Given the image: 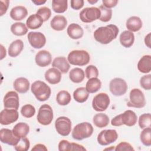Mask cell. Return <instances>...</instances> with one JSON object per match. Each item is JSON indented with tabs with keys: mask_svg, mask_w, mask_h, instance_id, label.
<instances>
[{
	"mask_svg": "<svg viewBox=\"0 0 151 151\" xmlns=\"http://www.w3.org/2000/svg\"><path fill=\"white\" fill-rule=\"evenodd\" d=\"M53 117V111L51 107L48 104H45L40 107L37 119L40 124L47 126L51 123Z\"/></svg>",
	"mask_w": 151,
	"mask_h": 151,
	"instance_id": "5b68a950",
	"label": "cell"
},
{
	"mask_svg": "<svg viewBox=\"0 0 151 151\" xmlns=\"http://www.w3.org/2000/svg\"><path fill=\"white\" fill-rule=\"evenodd\" d=\"M45 80L51 84H57L61 80V72L55 68H51L45 73Z\"/></svg>",
	"mask_w": 151,
	"mask_h": 151,
	"instance_id": "e0dca14e",
	"label": "cell"
},
{
	"mask_svg": "<svg viewBox=\"0 0 151 151\" xmlns=\"http://www.w3.org/2000/svg\"><path fill=\"white\" fill-rule=\"evenodd\" d=\"M58 150L60 151L73 150V143H70L67 140H61L58 143Z\"/></svg>",
	"mask_w": 151,
	"mask_h": 151,
	"instance_id": "f6af8a7d",
	"label": "cell"
},
{
	"mask_svg": "<svg viewBox=\"0 0 151 151\" xmlns=\"http://www.w3.org/2000/svg\"><path fill=\"white\" fill-rule=\"evenodd\" d=\"M111 124L113 126H120L123 125L121 120L120 114L117 115L114 118H113L111 121Z\"/></svg>",
	"mask_w": 151,
	"mask_h": 151,
	"instance_id": "f907efd6",
	"label": "cell"
},
{
	"mask_svg": "<svg viewBox=\"0 0 151 151\" xmlns=\"http://www.w3.org/2000/svg\"><path fill=\"white\" fill-rule=\"evenodd\" d=\"M119 33L118 27L114 24L100 27L94 32V38L102 44H107L114 40Z\"/></svg>",
	"mask_w": 151,
	"mask_h": 151,
	"instance_id": "6da1fadb",
	"label": "cell"
},
{
	"mask_svg": "<svg viewBox=\"0 0 151 151\" xmlns=\"http://www.w3.org/2000/svg\"><path fill=\"white\" fill-rule=\"evenodd\" d=\"M85 77L84 71L78 67L71 70L69 73V78L71 81L75 83H79L83 81Z\"/></svg>",
	"mask_w": 151,
	"mask_h": 151,
	"instance_id": "f546056e",
	"label": "cell"
},
{
	"mask_svg": "<svg viewBox=\"0 0 151 151\" xmlns=\"http://www.w3.org/2000/svg\"><path fill=\"white\" fill-rule=\"evenodd\" d=\"M43 22L44 21L42 18L35 14H32L28 17L26 21V25L28 28L31 29H35L41 27Z\"/></svg>",
	"mask_w": 151,
	"mask_h": 151,
	"instance_id": "f1b7e54d",
	"label": "cell"
},
{
	"mask_svg": "<svg viewBox=\"0 0 151 151\" xmlns=\"http://www.w3.org/2000/svg\"><path fill=\"white\" fill-rule=\"evenodd\" d=\"M71 99L70 94L65 90H61L59 91L56 97L57 102L59 105L66 106L70 102Z\"/></svg>",
	"mask_w": 151,
	"mask_h": 151,
	"instance_id": "d590c367",
	"label": "cell"
},
{
	"mask_svg": "<svg viewBox=\"0 0 151 151\" xmlns=\"http://www.w3.org/2000/svg\"><path fill=\"white\" fill-rule=\"evenodd\" d=\"M150 36H151V34L150 32L149 33L145 38V42L146 45L149 48H150Z\"/></svg>",
	"mask_w": 151,
	"mask_h": 151,
	"instance_id": "f5cc1de1",
	"label": "cell"
},
{
	"mask_svg": "<svg viewBox=\"0 0 151 151\" xmlns=\"http://www.w3.org/2000/svg\"><path fill=\"white\" fill-rule=\"evenodd\" d=\"M9 1L8 0L5 1H0V9H1V16H2L4 14H5L8 9V6H9Z\"/></svg>",
	"mask_w": 151,
	"mask_h": 151,
	"instance_id": "c3c4849f",
	"label": "cell"
},
{
	"mask_svg": "<svg viewBox=\"0 0 151 151\" xmlns=\"http://www.w3.org/2000/svg\"><path fill=\"white\" fill-rule=\"evenodd\" d=\"M99 8L101 12L99 19L104 22L109 21L112 17L111 9L104 7L103 5H101Z\"/></svg>",
	"mask_w": 151,
	"mask_h": 151,
	"instance_id": "74e56055",
	"label": "cell"
},
{
	"mask_svg": "<svg viewBox=\"0 0 151 151\" xmlns=\"http://www.w3.org/2000/svg\"><path fill=\"white\" fill-rule=\"evenodd\" d=\"M101 15L100 11L97 7H87L82 9L79 17L82 22L90 23L100 18Z\"/></svg>",
	"mask_w": 151,
	"mask_h": 151,
	"instance_id": "ba28073f",
	"label": "cell"
},
{
	"mask_svg": "<svg viewBox=\"0 0 151 151\" xmlns=\"http://www.w3.org/2000/svg\"><path fill=\"white\" fill-rule=\"evenodd\" d=\"M67 25V21L65 17L57 15L54 17L50 22L51 27L55 31H62L64 29Z\"/></svg>",
	"mask_w": 151,
	"mask_h": 151,
	"instance_id": "d6986e66",
	"label": "cell"
},
{
	"mask_svg": "<svg viewBox=\"0 0 151 151\" xmlns=\"http://www.w3.org/2000/svg\"><path fill=\"white\" fill-rule=\"evenodd\" d=\"M48 149L46 147V146L43 145V144H41V143H38L35 145L32 149L31 150L32 151H47Z\"/></svg>",
	"mask_w": 151,
	"mask_h": 151,
	"instance_id": "816d5d0a",
	"label": "cell"
},
{
	"mask_svg": "<svg viewBox=\"0 0 151 151\" xmlns=\"http://www.w3.org/2000/svg\"><path fill=\"white\" fill-rule=\"evenodd\" d=\"M29 81L24 77H19L14 82V88L19 93H25L29 88Z\"/></svg>",
	"mask_w": 151,
	"mask_h": 151,
	"instance_id": "7402d4cb",
	"label": "cell"
},
{
	"mask_svg": "<svg viewBox=\"0 0 151 151\" xmlns=\"http://www.w3.org/2000/svg\"><path fill=\"white\" fill-rule=\"evenodd\" d=\"M29 146L30 143L28 139L24 137L21 138L18 143L14 147L17 151H27L29 149Z\"/></svg>",
	"mask_w": 151,
	"mask_h": 151,
	"instance_id": "60d3db41",
	"label": "cell"
},
{
	"mask_svg": "<svg viewBox=\"0 0 151 151\" xmlns=\"http://www.w3.org/2000/svg\"><path fill=\"white\" fill-rule=\"evenodd\" d=\"M101 87V81L97 77L88 79L86 84V89L89 93L97 92Z\"/></svg>",
	"mask_w": 151,
	"mask_h": 151,
	"instance_id": "4dcf8cb0",
	"label": "cell"
},
{
	"mask_svg": "<svg viewBox=\"0 0 151 151\" xmlns=\"http://www.w3.org/2000/svg\"><path fill=\"white\" fill-rule=\"evenodd\" d=\"M32 2L35 4L36 5H40L45 4L46 2V1H42V0H36V1H32Z\"/></svg>",
	"mask_w": 151,
	"mask_h": 151,
	"instance_id": "db71d44e",
	"label": "cell"
},
{
	"mask_svg": "<svg viewBox=\"0 0 151 151\" xmlns=\"http://www.w3.org/2000/svg\"><path fill=\"white\" fill-rule=\"evenodd\" d=\"M28 15L27 8L23 6H16L12 8L10 12L11 18L15 21H21Z\"/></svg>",
	"mask_w": 151,
	"mask_h": 151,
	"instance_id": "603a6c76",
	"label": "cell"
},
{
	"mask_svg": "<svg viewBox=\"0 0 151 151\" xmlns=\"http://www.w3.org/2000/svg\"><path fill=\"white\" fill-rule=\"evenodd\" d=\"M68 7L67 0H52V8L53 11L58 14L64 12Z\"/></svg>",
	"mask_w": 151,
	"mask_h": 151,
	"instance_id": "e575fe53",
	"label": "cell"
},
{
	"mask_svg": "<svg viewBox=\"0 0 151 151\" xmlns=\"http://www.w3.org/2000/svg\"><path fill=\"white\" fill-rule=\"evenodd\" d=\"M27 37L30 45L34 48H41L45 44L46 38L40 32H29Z\"/></svg>",
	"mask_w": 151,
	"mask_h": 151,
	"instance_id": "4fadbf2b",
	"label": "cell"
},
{
	"mask_svg": "<svg viewBox=\"0 0 151 151\" xmlns=\"http://www.w3.org/2000/svg\"><path fill=\"white\" fill-rule=\"evenodd\" d=\"M55 127L58 134L63 136H67L71 130V122L67 117L60 116L55 120Z\"/></svg>",
	"mask_w": 151,
	"mask_h": 151,
	"instance_id": "9c48e42d",
	"label": "cell"
},
{
	"mask_svg": "<svg viewBox=\"0 0 151 151\" xmlns=\"http://www.w3.org/2000/svg\"><path fill=\"white\" fill-rule=\"evenodd\" d=\"M29 131V126L24 122H19L13 127L12 132L14 135L19 138L26 137Z\"/></svg>",
	"mask_w": 151,
	"mask_h": 151,
	"instance_id": "83f0119b",
	"label": "cell"
},
{
	"mask_svg": "<svg viewBox=\"0 0 151 151\" xmlns=\"http://www.w3.org/2000/svg\"><path fill=\"white\" fill-rule=\"evenodd\" d=\"M11 31L15 35L22 36L27 33L28 28L25 24L21 22H17L11 26Z\"/></svg>",
	"mask_w": 151,
	"mask_h": 151,
	"instance_id": "836d02e7",
	"label": "cell"
},
{
	"mask_svg": "<svg viewBox=\"0 0 151 151\" xmlns=\"http://www.w3.org/2000/svg\"><path fill=\"white\" fill-rule=\"evenodd\" d=\"M35 61L37 65L38 66L45 67L51 64L52 56L49 51L47 50H41L37 53Z\"/></svg>",
	"mask_w": 151,
	"mask_h": 151,
	"instance_id": "2e32d148",
	"label": "cell"
},
{
	"mask_svg": "<svg viewBox=\"0 0 151 151\" xmlns=\"http://www.w3.org/2000/svg\"><path fill=\"white\" fill-rule=\"evenodd\" d=\"M93 132V127L90 123L82 122L74 127L71 134L74 139L82 140L90 137Z\"/></svg>",
	"mask_w": 151,
	"mask_h": 151,
	"instance_id": "277c9868",
	"label": "cell"
},
{
	"mask_svg": "<svg viewBox=\"0 0 151 151\" xmlns=\"http://www.w3.org/2000/svg\"><path fill=\"white\" fill-rule=\"evenodd\" d=\"M103 5L109 9L111 8H113L116 6L117 4L118 3L117 0H103Z\"/></svg>",
	"mask_w": 151,
	"mask_h": 151,
	"instance_id": "681fc988",
	"label": "cell"
},
{
	"mask_svg": "<svg viewBox=\"0 0 151 151\" xmlns=\"http://www.w3.org/2000/svg\"><path fill=\"white\" fill-rule=\"evenodd\" d=\"M151 114L150 113H144L139 118V126L141 129L150 127Z\"/></svg>",
	"mask_w": 151,
	"mask_h": 151,
	"instance_id": "f35d334b",
	"label": "cell"
},
{
	"mask_svg": "<svg viewBox=\"0 0 151 151\" xmlns=\"http://www.w3.org/2000/svg\"><path fill=\"white\" fill-rule=\"evenodd\" d=\"M141 142L146 146L151 145V128H145L141 132L140 135Z\"/></svg>",
	"mask_w": 151,
	"mask_h": 151,
	"instance_id": "8d00e7d4",
	"label": "cell"
},
{
	"mask_svg": "<svg viewBox=\"0 0 151 151\" xmlns=\"http://www.w3.org/2000/svg\"><path fill=\"white\" fill-rule=\"evenodd\" d=\"M21 113L24 117L31 118L35 114V109L32 105L27 104L22 107L21 109Z\"/></svg>",
	"mask_w": 151,
	"mask_h": 151,
	"instance_id": "ab89813d",
	"label": "cell"
},
{
	"mask_svg": "<svg viewBox=\"0 0 151 151\" xmlns=\"http://www.w3.org/2000/svg\"><path fill=\"white\" fill-rule=\"evenodd\" d=\"M67 32L68 36L73 40L81 38L84 34V31L82 27L75 23H72L68 25L67 29Z\"/></svg>",
	"mask_w": 151,
	"mask_h": 151,
	"instance_id": "ffe728a7",
	"label": "cell"
},
{
	"mask_svg": "<svg viewBox=\"0 0 151 151\" xmlns=\"http://www.w3.org/2000/svg\"><path fill=\"white\" fill-rule=\"evenodd\" d=\"M31 90L36 99L40 101L48 100L51 93L50 87L45 83L40 80L35 81L31 84Z\"/></svg>",
	"mask_w": 151,
	"mask_h": 151,
	"instance_id": "7a4b0ae2",
	"label": "cell"
},
{
	"mask_svg": "<svg viewBox=\"0 0 151 151\" xmlns=\"http://www.w3.org/2000/svg\"><path fill=\"white\" fill-rule=\"evenodd\" d=\"M126 27L131 32H137L142 27L141 19L136 16L130 17L126 21Z\"/></svg>",
	"mask_w": 151,
	"mask_h": 151,
	"instance_id": "4316f807",
	"label": "cell"
},
{
	"mask_svg": "<svg viewBox=\"0 0 151 151\" xmlns=\"http://www.w3.org/2000/svg\"><path fill=\"white\" fill-rule=\"evenodd\" d=\"M18 117L17 110L5 108L0 113V123L2 125H8L16 122Z\"/></svg>",
	"mask_w": 151,
	"mask_h": 151,
	"instance_id": "7c38bea8",
	"label": "cell"
},
{
	"mask_svg": "<svg viewBox=\"0 0 151 151\" xmlns=\"http://www.w3.org/2000/svg\"><path fill=\"white\" fill-rule=\"evenodd\" d=\"M114 150L116 151H120V150H134L133 147L132 145L126 142H122L119 143L115 147Z\"/></svg>",
	"mask_w": 151,
	"mask_h": 151,
	"instance_id": "bcb514c9",
	"label": "cell"
},
{
	"mask_svg": "<svg viewBox=\"0 0 151 151\" xmlns=\"http://www.w3.org/2000/svg\"><path fill=\"white\" fill-rule=\"evenodd\" d=\"M93 121L96 126L99 128H103L109 124V118L106 114L97 113L93 117Z\"/></svg>",
	"mask_w": 151,
	"mask_h": 151,
	"instance_id": "1f68e13d",
	"label": "cell"
},
{
	"mask_svg": "<svg viewBox=\"0 0 151 151\" xmlns=\"http://www.w3.org/2000/svg\"><path fill=\"white\" fill-rule=\"evenodd\" d=\"M89 96V93L86 90L85 87L77 88L73 93V97L78 103L85 102Z\"/></svg>",
	"mask_w": 151,
	"mask_h": 151,
	"instance_id": "d6a6232c",
	"label": "cell"
},
{
	"mask_svg": "<svg viewBox=\"0 0 151 151\" xmlns=\"http://www.w3.org/2000/svg\"><path fill=\"white\" fill-rule=\"evenodd\" d=\"M52 66L57 68L63 73H67L70 67L68 60L64 57H58L54 59L52 63Z\"/></svg>",
	"mask_w": 151,
	"mask_h": 151,
	"instance_id": "44dd1931",
	"label": "cell"
},
{
	"mask_svg": "<svg viewBox=\"0 0 151 151\" xmlns=\"http://www.w3.org/2000/svg\"><path fill=\"white\" fill-rule=\"evenodd\" d=\"M134 41V34L128 30L124 31L120 35V42L125 48H129L133 44Z\"/></svg>",
	"mask_w": 151,
	"mask_h": 151,
	"instance_id": "cb8c5ba5",
	"label": "cell"
},
{
	"mask_svg": "<svg viewBox=\"0 0 151 151\" xmlns=\"http://www.w3.org/2000/svg\"><path fill=\"white\" fill-rule=\"evenodd\" d=\"M36 14L40 16L44 21H46L50 18L51 11L49 8L47 6H42L38 9Z\"/></svg>",
	"mask_w": 151,
	"mask_h": 151,
	"instance_id": "b9f144b4",
	"label": "cell"
},
{
	"mask_svg": "<svg viewBox=\"0 0 151 151\" xmlns=\"http://www.w3.org/2000/svg\"><path fill=\"white\" fill-rule=\"evenodd\" d=\"M70 3L71 7L76 10H78L81 9L84 5L83 0H71Z\"/></svg>",
	"mask_w": 151,
	"mask_h": 151,
	"instance_id": "7dc6e473",
	"label": "cell"
},
{
	"mask_svg": "<svg viewBox=\"0 0 151 151\" xmlns=\"http://www.w3.org/2000/svg\"><path fill=\"white\" fill-rule=\"evenodd\" d=\"M146 101L143 92L139 88H133L130 92V100L127 105L130 107L142 108L145 106Z\"/></svg>",
	"mask_w": 151,
	"mask_h": 151,
	"instance_id": "8992f818",
	"label": "cell"
},
{
	"mask_svg": "<svg viewBox=\"0 0 151 151\" xmlns=\"http://www.w3.org/2000/svg\"><path fill=\"white\" fill-rule=\"evenodd\" d=\"M110 104V98L104 93H100L93 98L92 107L97 111H103L106 110Z\"/></svg>",
	"mask_w": 151,
	"mask_h": 151,
	"instance_id": "30bf717a",
	"label": "cell"
},
{
	"mask_svg": "<svg viewBox=\"0 0 151 151\" xmlns=\"http://www.w3.org/2000/svg\"><path fill=\"white\" fill-rule=\"evenodd\" d=\"M140 86L146 90L151 89V74H147L142 76L140 80Z\"/></svg>",
	"mask_w": 151,
	"mask_h": 151,
	"instance_id": "ee69618b",
	"label": "cell"
},
{
	"mask_svg": "<svg viewBox=\"0 0 151 151\" xmlns=\"http://www.w3.org/2000/svg\"><path fill=\"white\" fill-rule=\"evenodd\" d=\"M117 138L118 134L116 130H103L98 134L97 142L101 146H107L114 142Z\"/></svg>",
	"mask_w": 151,
	"mask_h": 151,
	"instance_id": "8fae6325",
	"label": "cell"
},
{
	"mask_svg": "<svg viewBox=\"0 0 151 151\" xmlns=\"http://www.w3.org/2000/svg\"><path fill=\"white\" fill-rule=\"evenodd\" d=\"M87 1H88L90 4H94V3H96V2H97V1H93V0H88Z\"/></svg>",
	"mask_w": 151,
	"mask_h": 151,
	"instance_id": "11a10c76",
	"label": "cell"
},
{
	"mask_svg": "<svg viewBox=\"0 0 151 151\" xmlns=\"http://www.w3.org/2000/svg\"><path fill=\"white\" fill-rule=\"evenodd\" d=\"M109 89L114 96H121L126 93L127 84L123 79L117 77L114 78L110 82Z\"/></svg>",
	"mask_w": 151,
	"mask_h": 151,
	"instance_id": "52a82bcc",
	"label": "cell"
},
{
	"mask_svg": "<svg viewBox=\"0 0 151 151\" xmlns=\"http://www.w3.org/2000/svg\"><path fill=\"white\" fill-rule=\"evenodd\" d=\"M121 120L123 124L127 126H133L136 124L137 120V117L136 113L131 110H126L123 113L120 114Z\"/></svg>",
	"mask_w": 151,
	"mask_h": 151,
	"instance_id": "ac0fdd59",
	"label": "cell"
},
{
	"mask_svg": "<svg viewBox=\"0 0 151 151\" xmlns=\"http://www.w3.org/2000/svg\"><path fill=\"white\" fill-rule=\"evenodd\" d=\"M90 60V55L85 50H76L71 51L67 57L68 63L74 65L83 66L87 65Z\"/></svg>",
	"mask_w": 151,
	"mask_h": 151,
	"instance_id": "3957f363",
	"label": "cell"
},
{
	"mask_svg": "<svg viewBox=\"0 0 151 151\" xmlns=\"http://www.w3.org/2000/svg\"><path fill=\"white\" fill-rule=\"evenodd\" d=\"M3 102L5 108L18 110L19 106L18 94L14 91H8L5 95Z\"/></svg>",
	"mask_w": 151,
	"mask_h": 151,
	"instance_id": "5bb4252c",
	"label": "cell"
},
{
	"mask_svg": "<svg viewBox=\"0 0 151 151\" xmlns=\"http://www.w3.org/2000/svg\"><path fill=\"white\" fill-rule=\"evenodd\" d=\"M21 138L14 135L12 130L8 129H2L0 130V140L3 143L10 146H15Z\"/></svg>",
	"mask_w": 151,
	"mask_h": 151,
	"instance_id": "9a60e30c",
	"label": "cell"
},
{
	"mask_svg": "<svg viewBox=\"0 0 151 151\" xmlns=\"http://www.w3.org/2000/svg\"><path fill=\"white\" fill-rule=\"evenodd\" d=\"M137 69L142 73H150L151 70V56L150 55H143L137 63Z\"/></svg>",
	"mask_w": 151,
	"mask_h": 151,
	"instance_id": "d4e9b609",
	"label": "cell"
},
{
	"mask_svg": "<svg viewBox=\"0 0 151 151\" xmlns=\"http://www.w3.org/2000/svg\"><path fill=\"white\" fill-rule=\"evenodd\" d=\"M86 76L88 79L97 77L99 76V71L97 67L93 65L87 66L85 71Z\"/></svg>",
	"mask_w": 151,
	"mask_h": 151,
	"instance_id": "7bdbcfd3",
	"label": "cell"
},
{
	"mask_svg": "<svg viewBox=\"0 0 151 151\" xmlns=\"http://www.w3.org/2000/svg\"><path fill=\"white\" fill-rule=\"evenodd\" d=\"M24 48V43L21 40H16L9 45L8 48V55L11 57L18 56Z\"/></svg>",
	"mask_w": 151,
	"mask_h": 151,
	"instance_id": "484cf974",
	"label": "cell"
}]
</instances>
